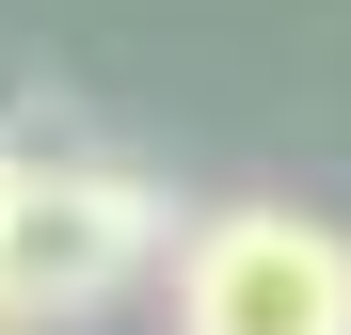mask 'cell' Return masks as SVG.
Segmentation results:
<instances>
[{"instance_id":"1","label":"cell","mask_w":351,"mask_h":335,"mask_svg":"<svg viewBox=\"0 0 351 335\" xmlns=\"http://www.w3.org/2000/svg\"><path fill=\"white\" fill-rule=\"evenodd\" d=\"M144 256H176V208L128 176V160L0 128V303H16V335L32 319H96Z\"/></svg>"},{"instance_id":"2","label":"cell","mask_w":351,"mask_h":335,"mask_svg":"<svg viewBox=\"0 0 351 335\" xmlns=\"http://www.w3.org/2000/svg\"><path fill=\"white\" fill-rule=\"evenodd\" d=\"M176 335H351V223L271 192L176 223Z\"/></svg>"}]
</instances>
